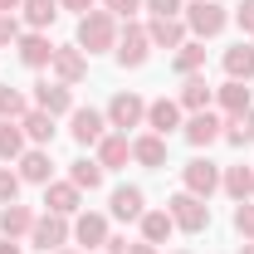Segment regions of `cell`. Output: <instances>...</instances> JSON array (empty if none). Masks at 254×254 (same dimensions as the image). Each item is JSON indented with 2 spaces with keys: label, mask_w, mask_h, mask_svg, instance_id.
I'll return each mask as SVG.
<instances>
[{
  "label": "cell",
  "mask_w": 254,
  "mask_h": 254,
  "mask_svg": "<svg viewBox=\"0 0 254 254\" xmlns=\"http://www.w3.org/2000/svg\"><path fill=\"white\" fill-rule=\"evenodd\" d=\"M147 127H152L157 137H171V132L181 127V103H176V98H157V103H147Z\"/></svg>",
  "instance_id": "cell-13"
},
{
  "label": "cell",
  "mask_w": 254,
  "mask_h": 254,
  "mask_svg": "<svg viewBox=\"0 0 254 254\" xmlns=\"http://www.w3.org/2000/svg\"><path fill=\"white\" fill-rule=\"evenodd\" d=\"M54 254H73V250H54Z\"/></svg>",
  "instance_id": "cell-46"
},
{
  "label": "cell",
  "mask_w": 254,
  "mask_h": 254,
  "mask_svg": "<svg viewBox=\"0 0 254 254\" xmlns=\"http://www.w3.org/2000/svg\"><path fill=\"white\" fill-rule=\"evenodd\" d=\"M73 240H78V245H88V250L108 245V215H98V210H83V215L73 220Z\"/></svg>",
  "instance_id": "cell-19"
},
{
  "label": "cell",
  "mask_w": 254,
  "mask_h": 254,
  "mask_svg": "<svg viewBox=\"0 0 254 254\" xmlns=\"http://www.w3.org/2000/svg\"><path fill=\"white\" fill-rule=\"evenodd\" d=\"M181 20H186V30L205 44V39H215V34L230 25V15H225V5H215V0H190L186 10H181Z\"/></svg>",
  "instance_id": "cell-2"
},
{
  "label": "cell",
  "mask_w": 254,
  "mask_h": 254,
  "mask_svg": "<svg viewBox=\"0 0 254 254\" xmlns=\"http://www.w3.org/2000/svg\"><path fill=\"white\" fill-rule=\"evenodd\" d=\"M127 254H157V245H147V240H142V245H127Z\"/></svg>",
  "instance_id": "cell-42"
},
{
  "label": "cell",
  "mask_w": 254,
  "mask_h": 254,
  "mask_svg": "<svg viewBox=\"0 0 254 254\" xmlns=\"http://www.w3.org/2000/svg\"><path fill=\"white\" fill-rule=\"evenodd\" d=\"M0 254H25V250H20L15 240H0Z\"/></svg>",
  "instance_id": "cell-44"
},
{
  "label": "cell",
  "mask_w": 254,
  "mask_h": 254,
  "mask_svg": "<svg viewBox=\"0 0 254 254\" xmlns=\"http://www.w3.org/2000/svg\"><path fill=\"white\" fill-rule=\"evenodd\" d=\"M181 254H190V250H181Z\"/></svg>",
  "instance_id": "cell-47"
},
{
  "label": "cell",
  "mask_w": 254,
  "mask_h": 254,
  "mask_svg": "<svg viewBox=\"0 0 254 254\" xmlns=\"http://www.w3.org/2000/svg\"><path fill=\"white\" fill-rule=\"evenodd\" d=\"M181 181H186L190 195H200V200H210L215 190H220V166L210 157H190L186 166H181Z\"/></svg>",
  "instance_id": "cell-5"
},
{
  "label": "cell",
  "mask_w": 254,
  "mask_h": 254,
  "mask_svg": "<svg viewBox=\"0 0 254 254\" xmlns=\"http://www.w3.org/2000/svg\"><path fill=\"white\" fill-rule=\"evenodd\" d=\"M10 200H20V171L0 166V205H10Z\"/></svg>",
  "instance_id": "cell-35"
},
{
  "label": "cell",
  "mask_w": 254,
  "mask_h": 254,
  "mask_svg": "<svg viewBox=\"0 0 254 254\" xmlns=\"http://www.w3.org/2000/svg\"><path fill=\"white\" fill-rule=\"evenodd\" d=\"M20 15H25V25H30V30H49V25L59 20V0H25V5H20Z\"/></svg>",
  "instance_id": "cell-26"
},
{
  "label": "cell",
  "mask_w": 254,
  "mask_h": 254,
  "mask_svg": "<svg viewBox=\"0 0 254 254\" xmlns=\"http://www.w3.org/2000/svg\"><path fill=\"white\" fill-rule=\"evenodd\" d=\"M49 68H54V78L59 83H83L88 78V54L78 49V44H54V59H49Z\"/></svg>",
  "instance_id": "cell-6"
},
{
  "label": "cell",
  "mask_w": 254,
  "mask_h": 254,
  "mask_svg": "<svg viewBox=\"0 0 254 254\" xmlns=\"http://www.w3.org/2000/svg\"><path fill=\"white\" fill-rule=\"evenodd\" d=\"M166 215L176 220V230H186V235H200V230L210 225V205H205L200 195L181 190V195H171V200H166Z\"/></svg>",
  "instance_id": "cell-3"
},
{
  "label": "cell",
  "mask_w": 254,
  "mask_h": 254,
  "mask_svg": "<svg viewBox=\"0 0 254 254\" xmlns=\"http://www.w3.org/2000/svg\"><path fill=\"white\" fill-rule=\"evenodd\" d=\"M113 54H118V64H123V68H142V64H147V54H152L147 25H132V20H127V30L118 34V49H113Z\"/></svg>",
  "instance_id": "cell-7"
},
{
  "label": "cell",
  "mask_w": 254,
  "mask_h": 254,
  "mask_svg": "<svg viewBox=\"0 0 254 254\" xmlns=\"http://www.w3.org/2000/svg\"><path fill=\"white\" fill-rule=\"evenodd\" d=\"M132 161H142V166H166V137H157V132H147V137H137L132 142Z\"/></svg>",
  "instance_id": "cell-24"
},
{
  "label": "cell",
  "mask_w": 254,
  "mask_h": 254,
  "mask_svg": "<svg viewBox=\"0 0 254 254\" xmlns=\"http://www.w3.org/2000/svg\"><path fill=\"white\" fill-rule=\"evenodd\" d=\"M113 215H118V220H142V215H147L142 186H118L113 190Z\"/></svg>",
  "instance_id": "cell-20"
},
{
  "label": "cell",
  "mask_w": 254,
  "mask_h": 254,
  "mask_svg": "<svg viewBox=\"0 0 254 254\" xmlns=\"http://www.w3.org/2000/svg\"><path fill=\"white\" fill-rule=\"evenodd\" d=\"M20 127H25V137H30L34 147H49V142H54V118L39 113V108H30V113L20 118Z\"/></svg>",
  "instance_id": "cell-25"
},
{
  "label": "cell",
  "mask_w": 254,
  "mask_h": 254,
  "mask_svg": "<svg viewBox=\"0 0 254 254\" xmlns=\"http://www.w3.org/2000/svg\"><path fill=\"white\" fill-rule=\"evenodd\" d=\"M147 10H152L157 20H176V15H181L186 5H181V0H147Z\"/></svg>",
  "instance_id": "cell-36"
},
{
  "label": "cell",
  "mask_w": 254,
  "mask_h": 254,
  "mask_svg": "<svg viewBox=\"0 0 254 254\" xmlns=\"http://www.w3.org/2000/svg\"><path fill=\"white\" fill-rule=\"evenodd\" d=\"M15 49H20V64H25V68H49V59H54V44H49V34H44V30L20 34Z\"/></svg>",
  "instance_id": "cell-12"
},
{
  "label": "cell",
  "mask_w": 254,
  "mask_h": 254,
  "mask_svg": "<svg viewBox=\"0 0 254 254\" xmlns=\"http://www.w3.org/2000/svg\"><path fill=\"white\" fill-rule=\"evenodd\" d=\"M225 73H230V78H240V83H250L254 78V44H245V39H240V44H235V49H225Z\"/></svg>",
  "instance_id": "cell-23"
},
{
  "label": "cell",
  "mask_w": 254,
  "mask_h": 254,
  "mask_svg": "<svg viewBox=\"0 0 254 254\" xmlns=\"http://www.w3.org/2000/svg\"><path fill=\"white\" fill-rule=\"evenodd\" d=\"M103 132H108V118H103L98 108H73V113H68V137H73L78 147H98Z\"/></svg>",
  "instance_id": "cell-8"
},
{
  "label": "cell",
  "mask_w": 254,
  "mask_h": 254,
  "mask_svg": "<svg viewBox=\"0 0 254 254\" xmlns=\"http://www.w3.org/2000/svg\"><path fill=\"white\" fill-rule=\"evenodd\" d=\"M93 254H127V245H123V240H113V235H108V245H98Z\"/></svg>",
  "instance_id": "cell-40"
},
{
  "label": "cell",
  "mask_w": 254,
  "mask_h": 254,
  "mask_svg": "<svg viewBox=\"0 0 254 254\" xmlns=\"http://www.w3.org/2000/svg\"><path fill=\"white\" fill-rule=\"evenodd\" d=\"M235 25L245 34H254V0H240V10H235Z\"/></svg>",
  "instance_id": "cell-39"
},
{
  "label": "cell",
  "mask_w": 254,
  "mask_h": 254,
  "mask_svg": "<svg viewBox=\"0 0 254 254\" xmlns=\"http://www.w3.org/2000/svg\"><path fill=\"white\" fill-rule=\"evenodd\" d=\"M78 195H83V190L73 186V181H49V186H44V205H49L54 215H78Z\"/></svg>",
  "instance_id": "cell-18"
},
{
  "label": "cell",
  "mask_w": 254,
  "mask_h": 254,
  "mask_svg": "<svg viewBox=\"0 0 254 254\" xmlns=\"http://www.w3.org/2000/svg\"><path fill=\"white\" fill-rule=\"evenodd\" d=\"M25 113H30V98L5 83V88H0V123H20Z\"/></svg>",
  "instance_id": "cell-33"
},
{
  "label": "cell",
  "mask_w": 254,
  "mask_h": 254,
  "mask_svg": "<svg viewBox=\"0 0 254 254\" xmlns=\"http://www.w3.org/2000/svg\"><path fill=\"white\" fill-rule=\"evenodd\" d=\"M215 103H220L225 113H250V88L240 78H225L220 88H215Z\"/></svg>",
  "instance_id": "cell-27"
},
{
  "label": "cell",
  "mask_w": 254,
  "mask_h": 254,
  "mask_svg": "<svg viewBox=\"0 0 254 254\" xmlns=\"http://www.w3.org/2000/svg\"><path fill=\"white\" fill-rule=\"evenodd\" d=\"M240 254H254V240H245V245H240Z\"/></svg>",
  "instance_id": "cell-45"
},
{
  "label": "cell",
  "mask_w": 254,
  "mask_h": 254,
  "mask_svg": "<svg viewBox=\"0 0 254 254\" xmlns=\"http://www.w3.org/2000/svg\"><path fill=\"white\" fill-rule=\"evenodd\" d=\"M68 235H73V225H68V215H54V210H44V215H34V230H30V245L44 254H54L68 245Z\"/></svg>",
  "instance_id": "cell-4"
},
{
  "label": "cell",
  "mask_w": 254,
  "mask_h": 254,
  "mask_svg": "<svg viewBox=\"0 0 254 254\" xmlns=\"http://www.w3.org/2000/svg\"><path fill=\"white\" fill-rule=\"evenodd\" d=\"M142 5H147V0H103V10H108V15H123V20H132Z\"/></svg>",
  "instance_id": "cell-37"
},
{
  "label": "cell",
  "mask_w": 254,
  "mask_h": 254,
  "mask_svg": "<svg viewBox=\"0 0 254 254\" xmlns=\"http://www.w3.org/2000/svg\"><path fill=\"white\" fill-rule=\"evenodd\" d=\"M176 103H181V113H205V108L215 103V88H210L200 73H186V83H181Z\"/></svg>",
  "instance_id": "cell-14"
},
{
  "label": "cell",
  "mask_w": 254,
  "mask_h": 254,
  "mask_svg": "<svg viewBox=\"0 0 254 254\" xmlns=\"http://www.w3.org/2000/svg\"><path fill=\"white\" fill-rule=\"evenodd\" d=\"M34 108H39V113H49V118L73 113V93H68V83H59V78H54V83H49V78H44V83H34Z\"/></svg>",
  "instance_id": "cell-10"
},
{
  "label": "cell",
  "mask_w": 254,
  "mask_h": 254,
  "mask_svg": "<svg viewBox=\"0 0 254 254\" xmlns=\"http://www.w3.org/2000/svg\"><path fill=\"white\" fill-rule=\"evenodd\" d=\"M103 118H108V127H118V132L127 137V127H142V123H147V103H142L137 93H118L113 103H108Z\"/></svg>",
  "instance_id": "cell-9"
},
{
  "label": "cell",
  "mask_w": 254,
  "mask_h": 254,
  "mask_svg": "<svg viewBox=\"0 0 254 254\" xmlns=\"http://www.w3.org/2000/svg\"><path fill=\"white\" fill-rule=\"evenodd\" d=\"M20 157H25V127L0 123V161H20Z\"/></svg>",
  "instance_id": "cell-31"
},
{
  "label": "cell",
  "mask_w": 254,
  "mask_h": 254,
  "mask_svg": "<svg viewBox=\"0 0 254 254\" xmlns=\"http://www.w3.org/2000/svg\"><path fill=\"white\" fill-rule=\"evenodd\" d=\"M171 230H176V220H171L166 210H147V215H142V240H147V245H166Z\"/></svg>",
  "instance_id": "cell-28"
},
{
  "label": "cell",
  "mask_w": 254,
  "mask_h": 254,
  "mask_svg": "<svg viewBox=\"0 0 254 254\" xmlns=\"http://www.w3.org/2000/svg\"><path fill=\"white\" fill-rule=\"evenodd\" d=\"M68 181H73L78 190H98L103 186V166L88 161V157H78V161H68Z\"/></svg>",
  "instance_id": "cell-29"
},
{
  "label": "cell",
  "mask_w": 254,
  "mask_h": 254,
  "mask_svg": "<svg viewBox=\"0 0 254 254\" xmlns=\"http://www.w3.org/2000/svg\"><path fill=\"white\" fill-rule=\"evenodd\" d=\"M220 137L230 142V147H245V142H254V113H230Z\"/></svg>",
  "instance_id": "cell-30"
},
{
  "label": "cell",
  "mask_w": 254,
  "mask_h": 254,
  "mask_svg": "<svg viewBox=\"0 0 254 254\" xmlns=\"http://www.w3.org/2000/svg\"><path fill=\"white\" fill-rule=\"evenodd\" d=\"M64 10H78V15H88V10H93V0H59Z\"/></svg>",
  "instance_id": "cell-41"
},
{
  "label": "cell",
  "mask_w": 254,
  "mask_h": 254,
  "mask_svg": "<svg viewBox=\"0 0 254 254\" xmlns=\"http://www.w3.org/2000/svg\"><path fill=\"white\" fill-rule=\"evenodd\" d=\"M181 132H186V142L190 147H210V142H220V132H225V123L205 108V113H190L186 123H181Z\"/></svg>",
  "instance_id": "cell-11"
},
{
  "label": "cell",
  "mask_w": 254,
  "mask_h": 254,
  "mask_svg": "<svg viewBox=\"0 0 254 254\" xmlns=\"http://www.w3.org/2000/svg\"><path fill=\"white\" fill-rule=\"evenodd\" d=\"M30 230H34V210L30 205H20V200L0 205V235H5V240H20V235H30Z\"/></svg>",
  "instance_id": "cell-16"
},
{
  "label": "cell",
  "mask_w": 254,
  "mask_h": 254,
  "mask_svg": "<svg viewBox=\"0 0 254 254\" xmlns=\"http://www.w3.org/2000/svg\"><path fill=\"white\" fill-rule=\"evenodd\" d=\"M127 161H132V142H127L123 132H103V142H98V166L113 171V166H127Z\"/></svg>",
  "instance_id": "cell-17"
},
{
  "label": "cell",
  "mask_w": 254,
  "mask_h": 254,
  "mask_svg": "<svg viewBox=\"0 0 254 254\" xmlns=\"http://www.w3.org/2000/svg\"><path fill=\"white\" fill-rule=\"evenodd\" d=\"M78 49H83V54L118 49V15H108V10H88V15L78 20Z\"/></svg>",
  "instance_id": "cell-1"
},
{
  "label": "cell",
  "mask_w": 254,
  "mask_h": 254,
  "mask_svg": "<svg viewBox=\"0 0 254 254\" xmlns=\"http://www.w3.org/2000/svg\"><path fill=\"white\" fill-rule=\"evenodd\" d=\"M186 20H181V15H176V20H157V15H152V25H147V39H152V44H157V49H181V44H186Z\"/></svg>",
  "instance_id": "cell-15"
},
{
  "label": "cell",
  "mask_w": 254,
  "mask_h": 254,
  "mask_svg": "<svg viewBox=\"0 0 254 254\" xmlns=\"http://www.w3.org/2000/svg\"><path fill=\"white\" fill-rule=\"evenodd\" d=\"M176 73H181V78H186V73H200V64H205V44H200V39H186V44H181V49H176Z\"/></svg>",
  "instance_id": "cell-32"
},
{
  "label": "cell",
  "mask_w": 254,
  "mask_h": 254,
  "mask_svg": "<svg viewBox=\"0 0 254 254\" xmlns=\"http://www.w3.org/2000/svg\"><path fill=\"white\" fill-rule=\"evenodd\" d=\"M20 5H25V0H0V15H15Z\"/></svg>",
  "instance_id": "cell-43"
},
{
  "label": "cell",
  "mask_w": 254,
  "mask_h": 254,
  "mask_svg": "<svg viewBox=\"0 0 254 254\" xmlns=\"http://www.w3.org/2000/svg\"><path fill=\"white\" fill-rule=\"evenodd\" d=\"M49 152L44 147H30L25 157H20V181H30V186H49Z\"/></svg>",
  "instance_id": "cell-22"
},
{
  "label": "cell",
  "mask_w": 254,
  "mask_h": 254,
  "mask_svg": "<svg viewBox=\"0 0 254 254\" xmlns=\"http://www.w3.org/2000/svg\"><path fill=\"white\" fill-rule=\"evenodd\" d=\"M235 230H240V240H254V200L235 205Z\"/></svg>",
  "instance_id": "cell-34"
},
{
  "label": "cell",
  "mask_w": 254,
  "mask_h": 254,
  "mask_svg": "<svg viewBox=\"0 0 254 254\" xmlns=\"http://www.w3.org/2000/svg\"><path fill=\"white\" fill-rule=\"evenodd\" d=\"M15 39H20V20H15V15H0V49L15 44Z\"/></svg>",
  "instance_id": "cell-38"
},
{
  "label": "cell",
  "mask_w": 254,
  "mask_h": 254,
  "mask_svg": "<svg viewBox=\"0 0 254 254\" xmlns=\"http://www.w3.org/2000/svg\"><path fill=\"white\" fill-rule=\"evenodd\" d=\"M220 186H225V195L240 205V200H250L254 195V166H225L220 171Z\"/></svg>",
  "instance_id": "cell-21"
}]
</instances>
